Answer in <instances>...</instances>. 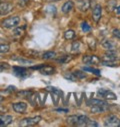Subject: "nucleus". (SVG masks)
I'll return each mask as SVG.
<instances>
[{
  "label": "nucleus",
  "instance_id": "72a5a7b5",
  "mask_svg": "<svg viewBox=\"0 0 120 127\" xmlns=\"http://www.w3.org/2000/svg\"><path fill=\"white\" fill-rule=\"evenodd\" d=\"M22 30H23V29L18 28V29H16V30L14 31V33H15V34H17V35H19V33H18V32H20V34H21V33H22Z\"/></svg>",
  "mask_w": 120,
  "mask_h": 127
},
{
  "label": "nucleus",
  "instance_id": "a211bd4d",
  "mask_svg": "<svg viewBox=\"0 0 120 127\" xmlns=\"http://www.w3.org/2000/svg\"><path fill=\"white\" fill-rule=\"evenodd\" d=\"M102 45H103V47L105 48V49H107V50H115L114 48H115V44L111 41V40H105L103 43H102Z\"/></svg>",
  "mask_w": 120,
  "mask_h": 127
},
{
  "label": "nucleus",
  "instance_id": "20e7f679",
  "mask_svg": "<svg viewBox=\"0 0 120 127\" xmlns=\"http://www.w3.org/2000/svg\"><path fill=\"white\" fill-rule=\"evenodd\" d=\"M104 125L105 126H119L120 125V120L119 118L114 115V114H111L109 115L106 119H105V122H104Z\"/></svg>",
  "mask_w": 120,
  "mask_h": 127
},
{
  "label": "nucleus",
  "instance_id": "e433bc0d",
  "mask_svg": "<svg viewBox=\"0 0 120 127\" xmlns=\"http://www.w3.org/2000/svg\"><path fill=\"white\" fill-rule=\"evenodd\" d=\"M56 111H59V112H68L67 109H57Z\"/></svg>",
  "mask_w": 120,
  "mask_h": 127
},
{
  "label": "nucleus",
  "instance_id": "473e14b6",
  "mask_svg": "<svg viewBox=\"0 0 120 127\" xmlns=\"http://www.w3.org/2000/svg\"><path fill=\"white\" fill-rule=\"evenodd\" d=\"M14 60L18 61V62H21V63H31L32 61L31 60H24V59H21V58H15V57H12Z\"/></svg>",
  "mask_w": 120,
  "mask_h": 127
},
{
  "label": "nucleus",
  "instance_id": "7c9ffc66",
  "mask_svg": "<svg viewBox=\"0 0 120 127\" xmlns=\"http://www.w3.org/2000/svg\"><path fill=\"white\" fill-rule=\"evenodd\" d=\"M86 126H88V127H97V126H99V124H98L97 122L93 121V120H89V121L87 122Z\"/></svg>",
  "mask_w": 120,
  "mask_h": 127
},
{
  "label": "nucleus",
  "instance_id": "4be33fe9",
  "mask_svg": "<svg viewBox=\"0 0 120 127\" xmlns=\"http://www.w3.org/2000/svg\"><path fill=\"white\" fill-rule=\"evenodd\" d=\"M83 71H87V72H92L95 75H100V70L99 69H95V68H91V67H84Z\"/></svg>",
  "mask_w": 120,
  "mask_h": 127
},
{
  "label": "nucleus",
  "instance_id": "6e6552de",
  "mask_svg": "<svg viewBox=\"0 0 120 127\" xmlns=\"http://www.w3.org/2000/svg\"><path fill=\"white\" fill-rule=\"evenodd\" d=\"M101 16H102V7L99 4H97L92 10V18L95 22H98L101 19Z\"/></svg>",
  "mask_w": 120,
  "mask_h": 127
},
{
  "label": "nucleus",
  "instance_id": "39448f33",
  "mask_svg": "<svg viewBox=\"0 0 120 127\" xmlns=\"http://www.w3.org/2000/svg\"><path fill=\"white\" fill-rule=\"evenodd\" d=\"M13 10V5L9 2H0V15H6Z\"/></svg>",
  "mask_w": 120,
  "mask_h": 127
},
{
  "label": "nucleus",
  "instance_id": "c756f323",
  "mask_svg": "<svg viewBox=\"0 0 120 127\" xmlns=\"http://www.w3.org/2000/svg\"><path fill=\"white\" fill-rule=\"evenodd\" d=\"M70 60H71L70 56H62V57H60V59H58L57 61L60 62V63H64V62H68Z\"/></svg>",
  "mask_w": 120,
  "mask_h": 127
},
{
  "label": "nucleus",
  "instance_id": "b1692460",
  "mask_svg": "<svg viewBox=\"0 0 120 127\" xmlns=\"http://www.w3.org/2000/svg\"><path fill=\"white\" fill-rule=\"evenodd\" d=\"M64 78L68 79L69 81H76V80H77V78L75 77V75H74L73 73H71V72H66V73H64Z\"/></svg>",
  "mask_w": 120,
  "mask_h": 127
},
{
  "label": "nucleus",
  "instance_id": "6ab92c4d",
  "mask_svg": "<svg viewBox=\"0 0 120 127\" xmlns=\"http://www.w3.org/2000/svg\"><path fill=\"white\" fill-rule=\"evenodd\" d=\"M56 57V53L54 51H47L45 53H43L42 58L43 59H53Z\"/></svg>",
  "mask_w": 120,
  "mask_h": 127
},
{
  "label": "nucleus",
  "instance_id": "393cba45",
  "mask_svg": "<svg viewBox=\"0 0 120 127\" xmlns=\"http://www.w3.org/2000/svg\"><path fill=\"white\" fill-rule=\"evenodd\" d=\"M10 50V46L8 44H0V53H6Z\"/></svg>",
  "mask_w": 120,
  "mask_h": 127
},
{
  "label": "nucleus",
  "instance_id": "412c9836",
  "mask_svg": "<svg viewBox=\"0 0 120 127\" xmlns=\"http://www.w3.org/2000/svg\"><path fill=\"white\" fill-rule=\"evenodd\" d=\"M77 121H78V116H76V115H72L67 118V123L69 125H76Z\"/></svg>",
  "mask_w": 120,
  "mask_h": 127
},
{
  "label": "nucleus",
  "instance_id": "1a4fd4ad",
  "mask_svg": "<svg viewBox=\"0 0 120 127\" xmlns=\"http://www.w3.org/2000/svg\"><path fill=\"white\" fill-rule=\"evenodd\" d=\"M13 70H14V74L21 78H24V77H27L30 75L28 69H26L24 67H14Z\"/></svg>",
  "mask_w": 120,
  "mask_h": 127
},
{
  "label": "nucleus",
  "instance_id": "c9c22d12",
  "mask_svg": "<svg viewBox=\"0 0 120 127\" xmlns=\"http://www.w3.org/2000/svg\"><path fill=\"white\" fill-rule=\"evenodd\" d=\"M19 2H20L22 5H25V4L28 2V0H19Z\"/></svg>",
  "mask_w": 120,
  "mask_h": 127
},
{
  "label": "nucleus",
  "instance_id": "cd10ccee",
  "mask_svg": "<svg viewBox=\"0 0 120 127\" xmlns=\"http://www.w3.org/2000/svg\"><path fill=\"white\" fill-rule=\"evenodd\" d=\"M9 68H10V66H9L8 63H0V72H2L4 70H7Z\"/></svg>",
  "mask_w": 120,
  "mask_h": 127
},
{
  "label": "nucleus",
  "instance_id": "9d476101",
  "mask_svg": "<svg viewBox=\"0 0 120 127\" xmlns=\"http://www.w3.org/2000/svg\"><path fill=\"white\" fill-rule=\"evenodd\" d=\"M13 121V117L7 114H1L0 115V127H4L9 125L11 122Z\"/></svg>",
  "mask_w": 120,
  "mask_h": 127
},
{
  "label": "nucleus",
  "instance_id": "7ed1b4c3",
  "mask_svg": "<svg viewBox=\"0 0 120 127\" xmlns=\"http://www.w3.org/2000/svg\"><path fill=\"white\" fill-rule=\"evenodd\" d=\"M116 52H115V50H108L105 54H104V56H103V58H102V62L104 63L105 65H110L111 64V62H113V61H115L116 60ZM111 66V65H110Z\"/></svg>",
  "mask_w": 120,
  "mask_h": 127
},
{
  "label": "nucleus",
  "instance_id": "5701e85b",
  "mask_svg": "<svg viewBox=\"0 0 120 127\" xmlns=\"http://www.w3.org/2000/svg\"><path fill=\"white\" fill-rule=\"evenodd\" d=\"M73 74L75 75V77H76L77 79H83V78L86 77V74H85L83 71H80V70H76V71H74Z\"/></svg>",
  "mask_w": 120,
  "mask_h": 127
},
{
  "label": "nucleus",
  "instance_id": "f704fd0d",
  "mask_svg": "<svg viewBox=\"0 0 120 127\" xmlns=\"http://www.w3.org/2000/svg\"><path fill=\"white\" fill-rule=\"evenodd\" d=\"M15 89H16V88H15L14 86H9V87L7 88V90H6V91H8V92H9V91H14Z\"/></svg>",
  "mask_w": 120,
  "mask_h": 127
},
{
  "label": "nucleus",
  "instance_id": "c85d7f7f",
  "mask_svg": "<svg viewBox=\"0 0 120 127\" xmlns=\"http://www.w3.org/2000/svg\"><path fill=\"white\" fill-rule=\"evenodd\" d=\"M79 46H80V43L78 42V41H74L73 42V44H72V47H71V49H72V51H79Z\"/></svg>",
  "mask_w": 120,
  "mask_h": 127
},
{
  "label": "nucleus",
  "instance_id": "58836bf2",
  "mask_svg": "<svg viewBox=\"0 0 120 127\" xmlns=\"http://www.w3.org/2000/svg\"><path fill=\"white\" fill-rule=\"evenodd\" d=\"M3 99H4V98H3V97H2V96H1V95H0V102H1V101H2V100H3Z\"/></svg>",
  "mask_w": 120,
  "mask_h": 127
},
{
  "label": "nucleus",
  "instance_id": "dca6fc26",
  "mask_svg": "<svg viewBox=\"0 0 120 127\" xmlns=\"http://www.w3.org/2000/svg\"><path fill=\"white\" fill-rule=\"evenodd\" d=\"M89 121V118L86 115H80L78 116V121H77V126H86L87 122Z\"/></svg>",
  "mask_w": 120,
  "mask_h": 127
},
{
  "label": "nucleus",
  "instance_id": "f03ea898",
  "mask_svg": "<svg viewBox=\"0 0 120 127\" xmlns=\"http://www.w3.org/2000/svg\"><path fill=\"white\" fill-rule=\"evenodd\" d=\"M41 121L40 116H35V117H30V118H24L19 122V126L26 127V126H33L36 125Z\"/></svg>",
  "mask_w": 120,
  "mask_h": 127
},
{
  "label": "nucleus",
  "instance_id": "a878e982",
  "mask_svg": "<svg viewBox=\"0 0 120 127\" xmlns=\"http://www.w3.org/2000/svg\"><path fill=\"white\" fill-rule=\"evenodd\" d=\"M31 94H32L31 91H20V92L17 93L18 96L23 97V98H28V96H29V95H31Z\"/></svg>",
  "mask_w": 120,
  "mask_h": 127
},
{
  "label": "nucleus",
  "instance_id": "0eeeda50",
  "mask_svg": "<svg viewBox=\"0 0 120 127\" xmlns=\"http://www.w3.org/2000/svg\"><path fill=\"white\" fill-rule=\"evenodd\" d=\"M98 94L100 96L104 97L105 99H108V100H115L116 99V95L109 91V90H106V89H99L98 90Z\"/></svg>",
  "mask_w": 120,
  "mask_h": 127
},
{
  "label": "nucleus",
  "instance_id": "2eb2a0df",
  "mask_svg": "<svg viewBox=\"0 0 120 127\" xmlns=\"http://www.w3.org/2000/svg\"><path fill=\"white\" fill-rule=\"evenodd\" d=\"M40 72L42 74H45V75H51L55 72V68L51 67V66H47V65H44L41 69H40Z\"/></svg>",
  "mask_w": 120,
  "mask_h": 127
},
{
  "label": "nucleus",
  "instance_id": "f3484780",
  "mask_svg": "<svg viewBox=\"0 0 120 127\" xmlns=\"http://www.w3.org/2000/svg\"><path fill=\"white\" fill-rule=\"evenodd\" d=\"M89 104H91V106H99V105H109L107 102L99 99H91L89 101Z\"/></svg>",
  "mask_w": 120,
  "mask_h": 127
},
{
  "label": "nucleus",
  "instance_id": "4c0bfd02",
  "mask_svg": "<svg viewBox=\"0 0 120 127\" xmlns=\"http://www.w3.org/2000/svg\"><path fill=\"white\" fill-rule=\"evenodd\" d=\"M115 11H116V12H117V13H120V6H119V7H117V8H116V10H115Z\"/></svg>",
  "mask_w": 120,
  "mask_h": 127
},
{
  "label": "nucleus",
  "instance_id": "f8f14e48",
  "mask_svg": "<svg viewBox=\"0 0 120 127\" xmlns=\"http://www.w3.org/2000/svg\"><path fill=\"white\" fill-rule=\"evenodd\" d=\"M109 109V105H99V106H92L91 112L92 113H103Z\"/></svg>",
  "mask_w": 120,
  "mask_h": 127
},
{
  "label": "nucleus",
  "instance_id": "bb28decb",
  "mask_svg": "<svg viewBox=\"0 0 120 127\" xmlns=\"http://www.w3.org/2000/svg\"><path fill=\"white\" fill-rule=\"evenodd\" d=\"M81 28H82V30L84 31V32H88V31L91 29V26H90L87 22H83V23L81 24Z\"/></svg>",
  "mask_w": 120,
  "mask_h": 127
},
{
  "label": "nucleus",
  "instance_id": "ddd939ff",
  "mask_svg": "<svg viewBox=\"0 0 120 127\" xmlns=\"http://www.w3.org/2000/svg\"><path fill=\"white\" fill-rule=\"evenodd\" d=\"M90 7V1L89 0H80L78 3V8L81 11H86Z\"/></svg>",
  "mask_w": 120,
  "mask_h": 127
},
{
  "label": "nucleus",
  "instance_id": "f257e3e1",
  "mask_svg": "<svg viewBox=\"0 0 120 127\" xmlns=\"http://www.w3.org/2000/svg\"><path fill=\"white\" fill-rule=\"evenodd\" d=\"M21 19L18 16H11L3 19L1 21V26L4 28H15L19 25Z\"/></svg>",
  "mask_w": 120,
  "mask_h": 127
},
{
  "label": "nucleus",
  "instance_id": "2f4dec72",
  "mask_svg": "<svg viewBox=\"0 0 120 127\" xmlns=\"http://www.w3.org/2000/svg\"><path fill=\"white\" fill-rule=\"evenodd\" d=\"M112 33H113V35H114L115 37H117V38H119V39H120V29H118V28L113 29Z\"/></svg>",
  "mask_w": 120,
  "mask_h": 127
},
{
  "label": "nucleus",
  "instance_id": "9b49d317",
  "mask_svg": "<svg viewBox=\"0 0 120 127\" xmlns=\"http://www.w3.org/2000/svg\"><path fill=\"white\" fill-rule=\"evenodd\" d=\"M27 109V104L25 102H17L13 104V110L17 113H24Z\"/></svg>",
  "mask_w": 120,
  "mask_h": 127
},
{
  "label": "nucleus",
  "instance_id": "ea45409f",
  "mask_svg": "<svg viewBox=\"0 0 120 127\" xmlns=\"http://www.w3.org/2000/svg\"><path fill=\"white\" fill-rule=\"evenodd\" d=\"M51 1H58V0H51Z\"/></svg>",
  "mask_w": 120,
  "mask_h": 127
},
{
  "label": "nucleus",
  "instance_id": "aec40b11",
  "mask_svg": "<svg viewBox=\"0 0 120 127\" xmlns=\"http://www.w3.org/2000/svg\"><path fill=\"white\" fill-rule=\"evenodd\" d=\"M64 37L67 40H71V39H73L75 37V32L73 30H71V29L67 30V31H65V33H64Z\"/></svg>",
  "mask_w": 120,
  "mask_h": 127
},
{
  "label": "nucleus",
  "instance_id": "423d86ee",
  "mask_svg": "<svg viewBox=\"0 0 120 127\" xmlns=\"http://www.w3.org/2000/svg\"><path fill=\"white\" fill-rule=\"evenodd\" d=\"M82 61L85 63V64H89V65H93V64H99L100 63V59L95 56V55H86L83 57Z\"/></svg>",
  "mask_w": 120,
  "mask_h": 127
},
{
  "label": "nucleus",
  "instance_id": "4468645a",
  "mask_svg": "<svg viewBox=\"0 0 120 127\" xmlns=\"http://www.w3.org/2000/svg\"><path fill=\"white\" fill-rule=\"evenodd\" d=\"M73 7H74V3L72 1H67V2H65L63 4L61 10H62L63 13H69L73 9Z\"/></svg>",
  "mask_w": 120,
  "mask_h": 127
}]
</instances>
